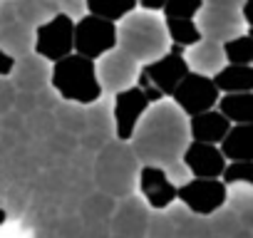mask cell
<instances>
[{
    "mask_svg": "<svg viewBox=\"0 0 253 238\" xmlns=\"http://www.w3.org/2000/svg\"><path fill=\"white\" fill-rule=\"evenodd\" d=\"M132 149L139 161L159 164L169 176L186 179L189 169L184 164V149L191 142L189 119L174 102H157L147 109L142 122L132 134Z\"/></svg>",
    "mask_w": 253,
    "mask_h": 238,
    "instance_id": "1",
    "label": "cell"
},
{
    "mask_svg": "<svg viewBox=\"0 0 253 238\" xmlns=\"http://www.w3.org/2000/svg\"><path fill=\"white\" fill-rule=\"evenodd\" d=\"M119 47L126 50L137 62H152L169 52V30L167 20L152 10H134L117 23Z\"/></svg>",
    "mask_w": 253,
    "mask_h": 238,
    "instance_id": "2",
    "label": "cell"
},
{
    "mask_svg": "<svg viewBox=\"0 0 253 238\" xmlns=\"http://www.w3.org/2000/svg\"><path fill=\"white\" fill-rule=\"evenodd\" d=\"M50 87L60 94V99L75 102L82 107L94 104L97 99H102V92H104L94 60H89L80 52H72V55L52 62Z\"/></svg>",
    "mask_w": 253,
    "mask_h": 238,
    "instance_id": "3",
    "label": "cell"
},
{
    "mask_svg": "<svg viewBox=\"0 0 253 238\" xmlns=\"http://www.w3.org/2000/svg\"><path fill=\"white\" fill-rule=\"evenodd\" d=\"M137 154L126 147V142L107 144L104 152L97 159V179L99 186L114 196H126L132 191L134 176H137Z\"/></svg>",
    "mask_w": 253,
    "mask_h": 238,
    "instance_id": "4",
    "label": "cell"
},
{
    "mask_svg": "<svg viewBox=\"0 0 253 238\" xmlns=\"http://www.w3.org/2000/svg\"><path fill=\"white\" fill-rule=\"evenodd\" d=\"M117 45H119L117 23L89 15V13L82 15L80 20H75V52H80L89 60H99Z\"/></svg>",
    "mask_w": 253,
    "mask_h": 238,
    "instance_id": "5",
    "label": "cell"
},
{
    "mask_svg": "<svg viewBox=\"0 0 253 238\" xmlns=\"http://www.w3.org/2000/svg\"><path fill=\"white\" fill-rule=\"evenodd\" d=\"M171 99L186 117H194V114H201L206 109H213L221 99V89H218V84L213 82L211 75H201V72L191 70L179 82Z\"/></svg>",
    "mask_w": 253,
    "mask_h": 238,
    "instance_id": "6",
    "label": "cell"
},
{
    "mask_svg": "<svg viewBox=\"0 0 253 238\" xmlns=\"http://www.w3.org/2000/svg\"><path fill=\"white\" fill-rule=\"evenodd\" d=\"M35 52L50 62H57L75 52V20L65 13L45 20L35 28Z\"/></svg>",
    "mask_w": 253,
    "mask_h": 238,
    "instance_id": "7",
    "label": "cell"
},
{
    "mask_svg": "<svg viewBox=\"0 0 253 238\" xmlns=\"http://www.w3.org/2000/svg\"><path fill=\"white\" fill-rule=\"evenodd\" d=\"M179 201L191 213L213 216L228 201V186L223 179H189L179 186Z\"/></svg>",
    "mask_w": 253,
    "mask_h": 238,
    "instance_id": "8",
    "label": "cell"
},
{
    "mask_svg": "<svg viewBox=\"0 0 253 238\" xmlns=\"http://www.w3.org/2000/svg\"><path fill=\"white\" fill-rule=\"evenodd\" d=\"M152 107V102L147 99V94L132 84L122 92L114 94L112 99V117H114V137L122 142H129L137 124L142 122V117L147 114V109Z\"/></svg>",
    "mask_w": 253,
    "mask_h": 238,
    "instance_id": "9",
    "label": "cell"
},
{
    "mask_svg": "<svg viewBox=\"0 0 253 238\" xmlns=\"http://www.w3.org/2000/svg\"><path fill=\"white\" fill-rule=\"evenodd\" d=\"M97 75H99V82L104 87V92H122L126 87H132L137 82V75H139V62L126 52L122 50L119 45L114 50H109L107 55L99 57L97 62Z\"/></svg>",
    "mask_w": 253,
    "mask_h": 238,
    "instance_id": "10",
    "label": "cell"
},
{
    "mask_svg": "<svg viewBox=\"0 0 253 238\" xmlns=\"http://www.w3.org/2000/svg\"><path fill=\"white\" fill-rule=\"evenodd\" d=\"M139 191L149 208L164 211L174 201H179V186L171 181L164 166L159 164H144L139 169Z\"/></svg>",
    "mask_w": 253,
    "mask_h": 238,
    "instance_id": "11",
    "label": "cell"
},
{
    "mask_svg": "<svg viewBox=\"0 0 253 238\" xmlns=\"http://www.w3.org/2000/svg\"><path fill=\"white\" fill-rule=\"evenodd\" d=\"M196 23L204 33V38L211 40H231L241 33H246V20L241 15V8H216V5H204L201 13L196 15Z\"/></svg>",
    "mask_w": 253,
    "mask_h": 238,
    "instance_id": "12",
    "label": "cell"
},
{
    "mask_svg": "<svg viewBox=\"0 0 253 238\" xmlns=\"http://www.w3.org/2000/svg\"><path fill=\"white\" fill-rule=\"evenodd\" d=\"M181 159H184L189 174L199 176V179H221L223 169L228 164V159L223 157L218 144H209V142H199V139L189 142Z\"/></svg>",
    "mask_w": 253,
    "mask_h": 238,
    "instance_id": "13",
    "label": "cell"
},
{
    "mask_svg": "<svg viewBox=\"0 0 253 238\" xmlns=\"http://www.w3.org/2000/svg\"><path fill=\"white\" fill-rule=\"evenodd\" d=\"M142 70L162 89L164 97H171L174 89L179 87V82L191 72V67L186 62V55H179V52H164L162 57H157L152 62H144Z\"/></svg>",
    "mask_w": 253,
    "mask_h": 238,
    "instance_id": "14",
    "label": "cell"
},
{
    "mask_svg": "<svg viewBox=\"0 0 253 238\" xmlns=\"http://www.w3.org/2000/svg\"><path fill=\"white\" fill-rule=\"evenodd\" d=\"M50 75H52V62L38 52H30L15 60L10 79L18 87V92H40L50 84Z\"/></svg>",
    "mask_w": 253,
    "mask_h": 238,
    "instance_id": "15",
    "label": "cell"
},
{
    "mask_svg": "<svg viewBox=\"0 0 253 238\" xmlns=\"http://www.w3.org/2000/svg\"><path fill=\"white\" fill-rule=\"evenodd\" d=\"M231 129V119L221 109H206L201 114L189 117V132L191 139L209 142V144H221L223 137Z\"/></svg>",
    "mask_w": 253,
    "mask_h": 238,
    "instance_id": "16",
    "label": "cell"
},
{
    "mask_svg": "<svg viewBox=\"0 0 253 238\" xmlns=\"http://www.w3.org/2000/svg\"><path fill=\"white\" fill-rule=\"evenodd\" d=\"M186 62L194 72H201V75H216L223 65H226V52H223V42L221 40H211V38H204L199 40L194 47L186 50Z\"/></svg>",
    "mask_w": 253,
    "mask_h": 238,
    "instance_id": "17",
    "label": "cell"
},
{
    "mask_svg": "<svg viewBox=\"0 0 253 238\" xmlns=\"http://www.w3.org/2000/svg\"><path fill=\"white\" fill-rule=\"evenodd\" d=\"M218 147L228 161H253V122L231 124Z\"/></svg>",
    "mask_w": 253,
    "mask_h": 238,
    "instance_id": "18",
    "label": "cell"
},
{
    "mask_svg": "<svg viewBox=\"0 0 253 238\" xmlns=\"http://www.w3.org/2000/svg\"><path fill=\"white\" fill-rule=\"evenodd\" d=\"M0 47H3L5 52H10L15 60L23 57V55L35 52V28L23 23V20L3 25L0 28Z\"/></svg>",
    "mask_w": 253,
    "mask_h": 238,
    "instance_id": "19",
    "label": "cell"
},
{
    "mask_svg": "<svg viewBox=\"0 0 253 238\" xmlns=\"http://www.w3.org/2000/svg\"><path fill=\"white\" fill-rule=\"evenodd\" d=\"M213 82L221 92H253V65H223Z\"/></svg>",
    "mask_w": 253,
    "mask_h": 238,
    "instance_id": "20",
    "label": "cell"
},
{
    "mask_svg": "<svg viewBox=\"0 0 253 238\" xmlns=\"http://www.w3.org/2000/svg\"><path fill=\"white\" fill-rule=\"evenodd\" d=\"M216 107L231 119V124L253 122V92H223Z\"/></svg>",
    "mask_w": 253,
    "mask_h": 238,
    "instance_id": "21",
    "label": "cell"
},
{
    "mask_svg": "<svg viewBox=\"0 0 253 238\" xmlns=\"http://www.w3.org/2000/svg\"><path fill=\"white\" fill-rule=\"evenodd\" d=\"M112 104L97 99L94 104H89L87 112V137H94L99 142H107V137H112L114 132V117H112Z\"/></svg>",
    "mask_w": 253,
    "mask_h": 238,
    "instance_id": "22",
    "label": "cell"
},
{
    "mask_svg": "<svg viewBox=\"0 0 253 238\" xmlns=\"http://www.w3.org/2000/svg\"><path fill=\"white\" fill-rule=\"evenodd\" d=\"M15 5H18V18L33 28L42 25L45 20L60 13L57 0H15Z\"/></svg>",
    "mask_w": 253,
    "mask_h": 238,
    "instance_id": "23",
    "label": "cell"
},
{
    "mask_svg": "<svg viewBox=\"0 0 253 238\" xmlns=\"http://www.w3.org/2000/svg\"><path fill=\"white\" fill-rule=\"evenodd\" d=\"M139 8V0H87V13L119 23Z\"/></svg>",
    "mask_w": 253,
    "mask_h": 238,
    "instance_id": "24",
    "label": "cell"
},
{
    "mask_svg": "<svg viewBox=\"0 0 253 238\" xmlns=\"http://www.w3.org/2000/svg\"><path fill=\"white\" fill-rule=\"evenodd\" d=\"M167 20V30H169V40L181 45V47H194L199 40H204V33L196 23V18H164Z\"/></svg>",
    "mask_w": 253,
    "mask_h": 238,
    "instance_id": "25",
    "label": "cell"
},
{
    "mask_svg": "<svg viewBox=\"0 0 253 238\" xmlns=\"http://www.w3.org/2000/svg\"><path fill=\"white\" fill-rule=\"evenodd\" d=\"M174 223H176V238H209L211 228L204 218H199V213H191L186 206L179 213H171Z\"/></svg>",
    "mask_w": 253,
    "mask_h": 238,
    "instance_id": "26",
    "label": "cell"
},
{
    "mask_svg": "<svg viewBox=\"0 0 253 238\" xmlns=\"http://www.w3.org/2000/svg\"><path fill=\"white\" fill-rule=\"evenodd\" d=\"M223 52L228 65H253V38L248 33H241L223 42Z\"/></svg>",
    "mask_w": 253,
    "mask_h": 238,
    "instance_id": "27",
    "label": "cell"
},
{
    "mask_svg": "<svg viewBox=\"0 0 253 238\" xmlns=\"http://www.w3.org/2000/svg\"><path fill=\"white\" fill-rule=\"evenodd\" d=\"M226 186H251L253 189V161H228L223 169Z\"/></svg>",
    "mask_w": 253,
    "mask_h": 238,
    "instance_id": "28",
    "label": "cell"
},
{
    "mask_svg": "<svg viewBox=\"0 0 253 238\" xmlns=\"http://www.w3.org/2000/svg\"><path fill=\"white\" fill-rule=\"evenodd\" d=\"M80 107H82V104L65 102V104L57 109L60 124H62L67 132H84V127H87V112H82Z\"/></svg>",
    "mask_w": 253,
    "mask_h": 238,
    "instance_id": "29",
    "label": "cell"
},
{
    "mask_svg": "<svg viewBox=\"0 0 253 238\" xmlns=\"http://www.w3.org/2000/svg\"><path fill=\"white\" fill-rule=\"evenodd\" d=\"M213 216L216 218H211V223H209V228L213 231V236H218V238H233L236 231H238V216L233 211H221V208Z\"/></svg>",
    "mask_w": 253,
    "mask_h": 238,
    "instance_id": "30",
    "label": "cell"
},
{
    "mask_svg": "<svg viewBox=\"0 0 253 238\" xmlns=\"http://www.w3.org/2000/svg\"><path fill=\"white\" fill-rule=\"evenodd\" d=\"M204 5V0H167L164 18H196Z\"/></svg>",
    "mask_w": 253,
    "mask_h": 238,
    "instance_id": "31",
    "label": "cell"
},
{
    "mask_svg": "<svg viewBox=\"0 0 253 238\" xmlns=\"http://www.w3.org/2000/svg\"><path fill=\"white\" fill-rule=\"evenodd\" d=\"M152 238H176V223L171 216H154L149 223Z\"/></svg>",
    "mask_w": 253,
    "mask_h": 238,
    "instance_id": "32",
    "label": "cell"
},
{
    "mask_svg": "<svg viewBox=\"0 0 253 238\" xmlns=\"http://www.w3.org/2000/svg\"><path fill=\"white\" fill-rule=\"evenodd\" d=\"M18 97V87L13 84L10 77H0V114H5Z\"/></svg>",
    "mask_w": 253,
    "mask_h": 238,
    "instance_id": "33",
    "label": "cell"
},
{
    "mask_svg": "<svg viewBox=\"0 0 253 238\" xmlns=\"http://www.w3.org/2000/svg\"><path fill=\"white\" fill-rule=\"evenodd\" d=\"M134 84H137V87H139V89L147 94V99H149L152 104H157V102H162V99H164L162 89H159V87H157V84H154V82L147 77V72H144V70H139V75H137V82H134Z\"/></svg>",
    "mask_w": 253,
    "mask_h": 238,
    "instance_id": "34",
    "label": "cell"
},
{
    "mask_svg": "<svg viewBox=\"0 0 253 238\" xmlns=\"http://www.w3.org/2000/svg\"><path fill=\"white\" fill-rule=\"evenodd\" d=\"M60 3V13L70 15L72 20H80L82 15H87V0H57Z\"/></svg>",
    "mask_w": 253,
    "mask_h": 238,
    "instance_id": "35",
    "label": "cell"
},
{
    "mask_svg": "<svg viewBox=\"0 0 253 238\" xmlns=\"http://www.w3.org/2000/svg\"><path fill=\"white\" fill-rule=\"evenodd\" d=\"M20 20L18 18V5H15V0H0V28L3 25H10Z\"/></svg>",
    "mask_w": 253,
    "mask_h": 238,
    "instance_id": "36",
    "label": "cell"
},
{
    "mask_svg": "<svg viewBox=\"0 0 253 238\" xmlns=\"http://www.w3.org/2000/svg\"><path fill=\"white\" fill-rule=\"evenodd\" d=\"M15 70V57L0 47V77H10Z\"/></svg>",
    "mask_w": 253,
    "mask_h": 238,
    "instance_id": "37",
    "label": "cell"
},
{
    "mask_svg": "<svg viewBox=\"0 0 253 238\" xmlns=\"http://www.w3.org/2000/svg\"><path fill=\"white\" fill-rule=\"evenodd\" d=\"M241 15H243V20H246V33L253 38V0H243Z\"/></svg>",
    "mask_w": 253,
    "mask_h": 238,
    "instance_id": "38",
    "label": "cell"
},
{
    "mask_svg": "<svg viewBox=\"0 0 253 238\" xmlns=\"http://www.w3.org/2000/svg\"><path fill=\"white\" fill-rule=\"evenodd\" d=\"M167 0H139V8L142 10H152V13H164Z\"/></svg>",
    "mask_w": 253,
    "mask_h": 238,
    "instance_id": "39",
    "label": "cell"
},
{
    "mask_svg": "<svg viewBox=\"0 0 253 238\" xmlns=\"http://www.w3.org/2000/svg\"><path fill=\"white\" fill-rule=\"evenodd\" d=\"M206 5H216V8H241L243 0H204Z\"/></svg>",
    "mask_w": 253,
    "mask_h": 238,
    "instance_id": "40",
    "label": "cell"
}]
</instances>
